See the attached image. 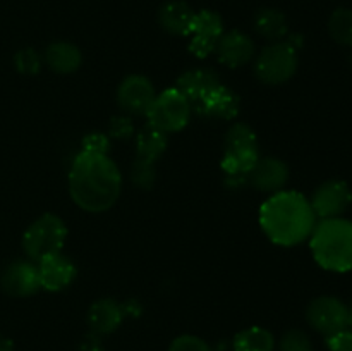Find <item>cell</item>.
Segmentation results:
<instances>
[{
  "instance_id": "6da1fadb",
  "label": "cell",
  "mask_w": 352,
  "mask_h": 351,
  "mask_svg": "<svg viewBox=\"0 0 352 351\" xmlns=\"http://www.w3.org/2000/svg\"><path fill=\"white\" fill-rule=\"evenodd\" d=\"M122 176L109 153L79 151L69 171V193L79 209L91 213L112 209L120 196Z\"/></svg>"
},
{
  "instance_id": "7a4b0ae2",
  "label": "cell",
  "mask_w": 352,
  "mask_h": 351,
  "mask_svg": "<svg viewBox=\"0 0 352 351\" xmlns=\"http://www.w3.org/2000/svg\"><path fill=\"white\" fill-rule=\"evenodd\" d=\"M318 217L311 203L298 191H282L268 196L260 206V226L268 240L278 246H296L309 240Z\"/></svg>"
},
{
  "instance_id": "3957f363",
  "label": "cell",
  "mask_w": 352,
  "mask_h": 351,
  "mask_svg": "<svg viewBox=\"0 0 352 351\" xmlns=\"http://www.w3.org/2000/svg\"><path fill=\"white\" fill-rule=\"evenodd\" d=\"M309 248L316 264L325 270L339 274L352 270V222L344 217L318 220L309 236Z\"/></svg>"
},
{
  "instance_id": "277c9868",
  "label": "cell",
  "mask_w": 352,
  "mask_h": 351,
  "mask_svg": "<svg viewBox=\"0 0 352 351\" xmlns=\"http://www.w3.org/2000/svg\"><path fill=\"white\" fill-rule=\"evenodd\" d=\"M260 160L258 150V138L253 127L244 123H236L229 127L223 141L222 171L226 178L248 179V174L253 171L256 162Z\"/></svg>"
},
{
  "instance_id": "5b68a950",
  "label": "cell",
  "mask_w": 352,
  "mask_h": 351,
  "mask_svg": "<svg viewBox=\"0 0 352 351\" xmlns=\"http://www.w3.org/2000/svg\"><path fill=\"white\" fill-rule=\"evenodd\" d=\"M67 240V226L55 213H43L30 224L23 236V250L33 262L60 253Z\"/></svg>"
},
{
  "instance_id": "8992f818",
  "label": "cell",
  "mask_w": 352,
  "mask_h": 351,
  "mask_svg": "<svg viewBox=\"0 0 352 351\" xmlns=\"http://www.w3.org/2000/svg\"><path fill=\"white\" fill-rule=\"evenodd\" d=\"M191 105L177 88H167L155 96L146 112L148 124L165 134L182 131L191 119Z\"/></svg>"
},
{
  "instance_id": "52a82bcc",
  "label": "cell",
  "mask_w": 352,
  "mask_h": 351,
  "mask_svg": "<svg viewBox=\"0 0 352 351\" xmlns=\"http://www.w3.org/2000/svg\"><path fill=\"white\" fill-rule=\"evenodd\" d=\"M299 65L298 50L285 40L268 45L258 55L254 62L256 78L265 85L277 86L287 83L296 74Z\"/></svg>"
},
{
  "instance_id": "ba28073f",
  "label": "cell",
  "mask_w": 352,
  "mask_h": 351,
  "mask_svg": "<svg viewBox=\"0 0 352 351\" xmlns=\"http://www.w3.org/2000/svg\"><path fill=\"white\" fill-rule=\"evenodd\" d=\"M308 323L325 337L347 329L349 323V310L342 299L336 296H318L306 308Z\"/></svg>"
},
{
  "instance_id": "9c48e42d",
  "label": "cell",
  "mask_w": 352,
  "mask_h": 351,
  "mask_svg": "<svg viewBox=\"0 0 352 351\" xmlns=\"http://www.w3.org/2000/svg\"><path fill=\"white\" fill-rule=\"evenodd\" d=\"M309 203L320 220L336 219V217H342L351 206L352 191L346 181L329 179L313 191Z\"/></svg>"
},
{
  "instance_id": "30bf717a",
  "label": "cell",
  "mask_w": 352,
  "mask_h": 351,
  "mask_svg": "<svg viewBox=\"0 0 352 351\" xmlns=\"http://www.w3.org/2000/svg\"><path fill=\"white\" fill-rule=\"evenodd\" d=\"M0 288L12 298H28L41 289L40 272L36 262L14 260L0 275Z\"/></svg>"
},
{
  "instance_id": "8fae6325",
  "label": "cell",
  "mask_w": 352,
  "mask_h": 351,
  "mask_svg": "<svg viewBox=\"0 0 352 351\" xmlns=\"http://www.w3.org/2000/svg\"><path fill=\"white\" fill-rule=\"evenodd\" d=\"M155 96L153 83L143 74L126 76L117 89V103L129 116H146Z\"/></svg>"
},
{
  "instance_id": "7c38bea8",
  "label": "cell",
  "mask_w": 352,
  "mask_h": 351,
  "mask_svg": "<svg viewBox=\"0 0 352 351\" xmlns=\"http://www.w3.org/2000/svg\"><path fill=\"white\" fill-rule=\"evenodd\" d=\"M223 34V21L213 10H199L195 16L191 33H189V52L198 58H206L213 54Z\"/></svg>"
},
{
  "instance_id": "4fadbf2b",
  "label": "cell",
  "mask_w": 352,
  "mask_h": 351,
  "mask_svg": "<svg viewBox=\"0 0 352 351\" xmlns=\"http://www.w3.org/2000/svg\"><path fill=\"white\" fill-rule=\"evenodd\" d=\"M36 265L38 272H40L41 289H47V291L52 292L69 288L74 282L76 275H78V268H76L74 262L65 257L62 251L41 258L40 262H36Z\"/></svg>"
},
{
  "instance_id": "5bb4252c",
  "label": "cell",
  "mask_w": 352,
  "mask_h": 351,
  "mask_svg": "<svg viewBox=\"0 0 352 351\" xmlns=\"http://www.w3.org/2000/svg\"><path fill=\"white\" fill-rule=\"evenodd\" d=\"M289 181V167L277 157H265L256 162L253 171L248 174V182L261 193H278Z\"/></svg>"
},
{
  "instance_id": "9a60e30c",
  "label": "cell",
  "mask_w": 352,
  "mask_h": 351,
  "mask_svg": "<svg viewBox=\"0 0 352 351\" xmlns=\"http://www.w3.org/2000/svg\"><path fill=\"white\" fill-rule=\"evenodd\" d=\"M239 107L241 98L237 96V93L220 83L192 110L208 119L232 120L239 114Z\"/></svg>"
},
{
  "instance_id": "2e32d148",
  "label": "cell",
  "mask_w": 352,
  "mask_h": 351,
  "mask_svg": "<svg viewBox=\"0 0 352 351\" xmlns=\"http://www.w3.org/2000/svg\"><path fill=\"white\" fill-rule=\"evenodd\" d=\"M215 52L219 61L227 67H243L254 57V41L243 31H227L220 36Z\"/></svg>"
},
{
  "instance_id": "e0dca14e",
  "label": "cell",
  "mask_w": 352,
  "mask_h": 351,
  "mask_svg": "<svg viewBox=\"0 0 352 351\" xmlns=\"http://www.w3.org/2000/svg\"><path fill=\"white\" fill-rule=\"evenodd\" d=\"M126 313H124L122 303L116 301L113 298H100L93 303L86 313V322L89 330L107 336L112 334L122 326Z\"/></svg>"
},
{
  "instance_id": "ac0fdd59",
  "label": "cell",
  "mask_w": 352,
  "mask_h": 351,
  "mask_svg": "<svg viewBox=\"0 0 352 351\" xmlns=\"http://www.w3.org/2000/svg\"><path fill=\"white\" fill-rule=\"evenodd\" d=\"M220 85V78L212 69H189L182 72L175 81V88L184 95L191 109H195L215 86Z\"/></svg>"
},
{
  "instance_id": "d6986e66",
  "label": "cell",
  "mask_w": 352,
  "mask_h": 351,
  "mask_svg": "<svg viewBox=\"0 0 352 351\" xmlns=\"http://www.w3.org/2000/svg\"><path fill=\"white\" fill-rule=\"evenodd\" d=\"M196 12L189 3L182 0H172L158 10V23L167 33L175 36H189Z\"/></svg>"
},
{
  "instance_id": "ffe728a7",
  "label": "cell",
  "mask_w": 352,
  "mask_h": 351,
  "mask_svg": "<svg viewBox=\"0 0 352 351\" xmlns=\"http://www.w3.org/2000/svg\"><path fill=\"white\" fill-rule=\"evenodd\" d=\"M43 61L57 74H72L82 64V54L74 43L54 41L45 48Z\"/></svg>"
},
{
  "instance_id": "44dd1931",
  "label": "cell",
  "mask_w": 352,
  "mask_h": 351,
  "mask_svg": "<svg viewBox=\"0 0 352 351\" xmlns=\"http://www.w3.org/2000/svg\"><path fill=\"white\" fill-rule=\"evenodd\" d=\"M254 30L258 31L260 36L265 40L272 41H282L289 34V24L287 17L284 12L278 9H272V7H263L254 16Z\"/></svg>"
},
{
  "instance_id": "7402d4cb",
  "label": "cell",
  "mask_w": 352,
  "mask_h": 351,
  "mask_svg": "<svg viewBox=\"0 0 352 351\" xmlns=\"http://www.w3.org/2000/svg\"><path fill=\"white\" fill-rule=\"evenodd\" d=\"M168 145V134L155 129L150 124L136 134V158L157 164Z\"/></svg>"
},
{
  "instance_id": "603a6c76",
  "label": "cell",
  "mask_w": 352,
  "mask_h": 351,
  "mask_svg": "<svg viewBox=\"0 0 352 351\" xmlns=\"http://www.w3.org/2000/svg\"><path fill=\"white\" fill-rule=\"evenodd\" d=\"M234 351H274L275 337L265 327H248L239 330L232 339Z\"/></svg>"
},
{
  "instance_id": "cb8c5ba5",
  "label": "cell",
  "mask_w": 352,
  "mask_h": 351,
  "mask_svg": "<svg viewBox=\"0 0 352 351\" xmlns=\"http://www.w3.org/2000/svg\"><path fill=\"white\" fill-rule=\"evenodd\" d=\"M329 33L342 47L352 48V9L339 7L329 19Z\"/></svg>"
},
{
  "instance_id": "d4e9b609",
  "label": "cell",
  "mask_w": 352,
  "mask_h": 351,
  "mask_svg": "<svg viewBox=\"0 0 352 351\" xmlns=\"http://www.w3.org/2000/svg\"><path fill=\"white\" fill-rule=\"evenodd\" d=\"M155 179H157V164L134 158L133 167H131V181H133L138 188L148 189V191H150L155 184Z\"/></svg>"
},
{
  "instance_id": "484cf974",
  "label": "cell",
  "mask_w": 352,
  "mask_h": 351,
  "mask_svg": "<svg viewBox=\"0 0 352 351\" xmlns=\"http://www.w3.org/2000/svg\"><path fill=\"white\" fill-rule=\"evenodd\" d=\"M14 67L24 76H34L41 69V57L34 48H21L14 55Z\"/></svg>"
},
{
  "instance_id": "4316f807",
  "label": "cell",
  "mask_w": 352,
  "mask_h": 351,
  "mask_svg": "<svg viewBox=\"0 0 352 351\" xmlns=\"http://www.w3.org/2000/svg\"><path fill=\"white\" fill-rule=\"evenodd\" d=\"M278 351H313V343L306 332L291 329L278 341Z\"/></svg>"
},
{
  "instance_id": "83f0119b",
  "label": "cell",
  "mask_w": 352,
  "mask_h": 351,
  "mask_svg": "<svg viewBox=\"0 0 352 351\" xmlns=\"http://www.w3.org/2000/svg\"><path fill=\"white\" fill-rule=\"evenodd\" d=\"M168 351H213L206 341L192 334H182L172 341Z\"/></svg>"
},
{
  "instance_id": "f1b7e54d",
  "label": "cell",
  "mask_w": 352,
  "mask_h": 351,
  "mask_svg": "<svg viewBox=\"0 0 352 351\" xmlns=\"http://www.w3.org/2000/svg\"><path fill=\"white\" fill-rule=\"evenodd\" d=\"M134 134V124L131 120L129 116H113L110 119V126H109V136L116 138V140H129L131 136Z\"/></svg>"
},
{
  "instance_id": "f546056e",
  "label": "cell",
  "mask_w": 352,
  "mask_h": 351,
  "mask_svg": "<svg viewBox=\"0 0 352 351\" xmlns=\"http://www.w3.org/2000/svg\"><path fill=\"white\" fill-rule=\"evenodd\" d=\"M82 151H93V153H109L110 148V136L105 133H89L82 138L81 141Z\"/></svg>"
},
{
  "instance_id": "4dcf8cb0",
  "label": "cell",
  "mask_w": 352,
  "mask_h": 351,
  "mask_svg": "<svg viewBox=\"0 0 352 351\" xmlns=\"http://www.w3.org/2000/svg\"><path fill=\"white\" fill-rule=\"evenodd\" d=\"M329 351H352V329H342L327 337Z\"/></svg>"
},
{
  "instance_id": "1f68e13d",
  "label": "cell",
  "mask_w": 352,
  "mask_h": 351,
  "mask_svg": "<svg viewBox=\"0 0 352 351\" xmlns=\"http://www.w3.org/2000/svg\"><path fill=\"white\" fill-rule=\"evenodd\" d=\"M79 351H105L103 346L102 336L93 330H89L86 336H82V339L79 341Z\"/></svg>"
},
{
  "instance_id": "d6a6232c",
  "label": "cell",
  "mask_w": 352,
  "mask_h": 351,
  "mask_svg": "<svg viewBox=\"0 0 352 351\" xmlns=\"http://www.w3.org/2000/svg\"><path fill=\"white\" fill-rule=\"evenodd\" d=\"M122 308L126 317H140L141 312H143V306L138 299H127V301L122 303Z\"/></svg>"
},
{
  "instance_id": "836d02e7",
  "label": "cell",
  "mask_w": 352,
  "mask_h": 351,
  "mask_svg": "<svg viewBox=\"0 0 352 351\" xmlns=\"http://www.w3.org/2000/svg\"><path fill=\"white\" fill-rule=\"evenodd\" d=\"M0 351H16L12 341L3 336V334H0Z\"/></svg>"
},
{
  "instance_id": "e575fe53",
  "label": "cell",
  "mask_w": 352,
  "mask_h": 351,
  "mask_svg": "<svg viewBox=\"0 0 352 351\" xmlns=\"http://www.w3.org/2000/svg\"><path fill=\"white\" fill-rule=\"evenodd\" d=\"M347 310H349V323H347V327L352 329V301H351V305L347 306Z\"/></svg>"
},
{
  "instance_id": "d590c367",
  "label": "cell",
  "mask_w": 352,
  "mask_h": 351,
  "mask_svg": "<svg viewBox=\"0 0 352 351\" xmlns=\"http://www.w3.org/2000/svg\"><path fill=\"white\" fill-rule=\"evenodd\" d=\"M351 65H352V55H351Z\"/></svg>"
}]
</instances>
